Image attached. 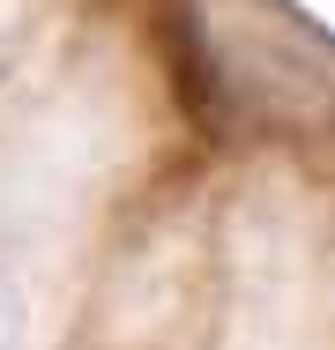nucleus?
I'll return each mask as SVG.
<instances>
[{"mask_svg": "<svg viewBox=\"0 0 335 350\" xmlns=\"http://www.w3.org/2000/svg\"><path fill=\"white\" fill-rule=\"evenodd\" d=\"M0 350H15V313H8V298H0Z\"/></svg>", "mask_w": 335, "mask_h": 350, "instance_id": "nucleus-2", "label": "nucleus"}, {"mask_svg": "<svg viewBox=\"0 0 335 350\" xmlns=\"http://www.w3.org/2000/svg\"><path fill=\"white\" fill-rule=\"evenodd\" d=\"M179 15V90L209 127L254 112L321 127L328 112V38L291 0H172Z\"/></svg>", "mask_w": 335, "mask_h": 350, "instance_id": "nucleus-1", "label": "nucleus"}]
</instances>
